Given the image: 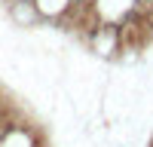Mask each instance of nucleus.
I'll list each match as a JSON object with an SVG mask.
<instances>
[{
  "label": "nucleus",
  "instance_id": "1",
  "mask_svg": "<svg viewBox=\"0 0 153 147\" xmlns=\"http://www.w3.org/2000/svg\"><path fill=\"white\" fill-rule=\"evenodd\" d=\"M12 16H16L22 24H31V22L37 19V6H31L28 0H19V3L12 6Z\"/></svg>",
  "mask_w": 153,
  "mask_h": 147
}]
</instances>
